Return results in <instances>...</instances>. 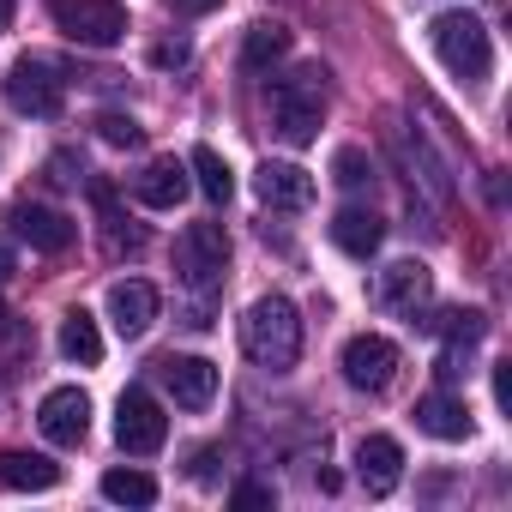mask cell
<instances>
[{
    "instance_id": "obj_4",
    "label": "cell",
    "mask_w": 512,
    "mask_h": 512,
    "mask_svg": "<svg viewBox=\"0 0 512 512\" xmlns=\"http://www.w3.org/2000/svg\"><path fill=\"white\" fill-rule=\"evenodd\" d=\"M223 272H229V235H223V223H187L175 235V278L187 290L211 296L223 284Z\"/></svg>"
},
{
    "instance_id": "obj_13",
    "label": "cell",
    "mask_w": 512,
    "mask_h": 512,
    "mask_svg": "<svg viewBox=\"0 0 512 512\" xmlns=\"http://www.w3.org/2000/svg\"><path fill=\"white\" fill-rule=\"evenodd\" d=\"M356 476H362V488H368L374 500L392 494L398 476H404V446H398L392 434H362V440H356Z\"/></svg>"
},
{
    "instance_id": "obj_33",
    "label": "cell",
    "mask_w": 512,
    "mask_h": 512,
    "mask_svg": "<svg viewBox=\"0 0 512 512\" xmlns=\"http://www.w3.org/2000/svg\"><path fill=\"white\" fill-rule=\"evenodd\" d=\"M181 61H187V49H181V43H175V49H157V67H181Z\"/></svg>"
},
{
    "instance_id": "obj_30",
    "label": "cell",
    "mask_w": 512,
    "mask_h": 512,
    "mask_svg": "<svg viewBox=\"0 0 512 512\" xmlns=\"http://www.w3.org/2000/svg\"><path fill=\"white\" fill-rule=\"evenodd\" d=\"M235 506H272V488H260V482H241V488H235Z\"/></svg>"
},
{
    "instance_id": "obj_25",
    "label": "cell",
    "mask_w": 512,
    "mask_h": 512,
    "mask_svg": "<svg viewBox=\"0 0 512 512\" xmlns=\"http://www.w3.org/2000/svg\"><path fill=\"white\" fill-rule=\"evenodd\" d=\"M103 494H109L115 506H151V500H157V482H151L145 470H109V476H103Z\"/></svg>"
},
{
    "instance_id": "obj_3",
    "label": "cell",
    "mask_w": 512,
    "mask_h": 512,
    "mask_svg": "<svg viewBox=\"0 0 512 512\" xmlns=\"http://www.w3.org/2000/svg\"><path fill=\"white\" fill-rule=\"evenodd\" d=\"M428 37H434V55H440V67H446L452 79L482 85V79L494 73V43H488V25H482V19H470V13H440V19L428 25Z\"/></svg>"
},
{
    "instance_id": "obj_18",
    "label": "cell",
    "mask_w": 512,
    "mask_h": 512,
    "mask_svg": "<svg viewBox=\"0 0 512 512\" xmlns=\"http://www.w3.org/2000/svg\"><path fill=\"white\" fill-rule=\"evenodd\" d=\"M380 241H386V223H380L374 211H362V205H344V211L332 217V247H344L350 260H374V253H380Z\"/></svg>"
},
{
    "instance_id": "obj_15",
    "label": "cell",
    "mask_w": 512,
    "mask_h": 512,
    "mask_svg": "<svg viewBox=\"0 0 512 512\" xmlns=\"http://www.w3.org/2000/svg\"><path fill=\"white\" fill-rule=\"evenodd\" d=\"M7 223H13V235H19V241H31L37 253H67V247H73V235H79L55 205H31V199H25V205H13V217H7Z\"/></svg>"
},
{
    "instance_id": "obj_1",
    "label": "cell",
    "mask_w": 512,
    "mask_h": 512,
    "mask_svg": "<svg viewBox=\"0 0 512 512\" xmlns=\"http://www.w3.org/2000/svg\"><path fill=\"white\" fill-rule=\"evenodd\" d=\"M241 350L260 368H272V374L296 368V356H302V314H296V302L290 296L247 302V314H241Z\"/></svg>"
},
{
    "instance_id": "obj_28",
    "label": "cell",
    "mask_w": 512,
    "mask_h": 512,
    "mask_svg": "<svg viewBox=\"0 0 512 512\" xmlns=\"http://www.w3.org/2000/svg\"><path fill=\"white\" fill-rule=\"evenodd\" d=\"M434 374H440L446 386H452V380H464V374H470V344H446V350H440V362H434Z\"/></svg>"
},
{
    "instance_id": "obj_9",
    "label": "cell",
    "mask_w": 512,
    "mask_h": 512,
    "mask_svg": "<svg viewBox=\"0 0 512 512\" xmlns=\"http://www.w3.org/2000/svg\"><path fill=\"white\" fill-rule=\"evenodd\" d=\"M338 362H344V380H350L356 392H386V386L398 380V344L380 338V332H356Z\"/></svg>"
},
{
    "instance_id": "obj_12",
    "label": "cell",
    "mask_w": 512,
    "mask_h": 512,
    "mask_svg": "<svg viewBox=\"0 0 512 512\" xmlns=\"http://www.w3.org/2000/svg\"><path fill=\"white\" fill-rule=\"evenodd\" d=\"M157 368H163V386L181 410H205L217 398V368L205 356H163Z\"/></svg>"
},
{
    "instance_id": "obj_31",
    "label": "cell",
    "mask_w": 512,
    "mask_h": 512,
    "mask_svg": "<svg viewBox=\"0 0 512 512\" xmlns=\"http://www.w3.org/2000/svg\"><path fill=\"white\" fill-rule=\"evenodd\" d=\"M169 7H175V13H187V19H205V13H217V7H223V0H169Z\"/></svg>"
},
{
    "instance_id": "obj_32",
    "label": "cell",
    "mask_w": 512,
    "mask_h": 512,
    "mask_svg": "<svg viewBox=\"0 0 512 512\" xmlns=\"http://www.w3.org/2000/svg\"><path fill=\"white\" fill-rule=\"evenodd\" d=\"M13 266H19V260H13V241H7V235H0V284H7V278H13Z\"/></svg>"
},
{
    "instance_id": "obj_7",
    "label": "cell",
    "mask_w": 512,
    "mask_h": 512,
    "mask_svg": "<svg viewBox=\"0 0 512 512\" xmlns=\"http://www.w3.org/2000/svg\"><path fill=\"white\" fill-rule=\"evenodd\" d=\"M392 151H398V163H404V175H410V199L422 193L428 205H452V175H446V163L434 157V145L416 133V127H404V121H392Z\"/></svg>"
},
{
    "instance_id": "obj_34",
    "label": "cell",
    "mask_w": 512,
    "mask_h": 512,
    "mask_svg": "<svg viewBox=\"0 0 512 512\" xmlns=\"http://www.w3.org/2000/svg\"><path fill=\"white\" fill-rule=\"evenodd\" d=\"M0 31H13V0H0Z\"/></svg>"
},
{
    "instance_id": "obj_23",
    "label": "cell",
    "mask_w": 512,
    "mask_h": 512,
    "mask_svg": "<svg viewBox=\"0 0 512 512\" xmlns=\"http://www.w3.org/2000/svg\"><path fill=\"white\" fill-rule=\"evenodd\" d=\"M434 338H446V344H482L488 338V314L482 308H446V314H434V320H422Z\"/></svg>"
},
{
    "instance_id": "obj_8",
    "label": "cell",
    "mask_w": 512,
    "mask_h": 512,
    "mask_svg": "<svg viewBox=\"0 0 512 512\" xmlns=\"http://www.w3.org/2000/svg\"><path fill=\"white\" fill-rule=\"evenodd\" d=\"M115 440H121V452H133V458H151V452L169 440V416H163V404H157L145 386H127V392H121V404H115Z\"/></svg>"
},
{
    "instance_id": "obj_10",
    "label": "cell",
    "mask_w": 512,
    "mask_h": 512,
    "mask_svg": "<svg viewBox=\"0 0 512 512\" xmlns=\"http://www.w3.org/2000/svg\"><path fill=\"white\" fill-rule=\"evenodd\" d=\"M37 428H43L49 446H85V434H91V398L79 386H55L37 404Z\"/></svg>"
},
{
    "instance_id": "obj_27",
    "label": "cell",
    "mask_w": 512,
    "mask_h": 512,
    "mask_svg": "<svg viewBox=\"0 0 512 512\" xmlns=\"http://www.w3.org/2000/svg\"><path fill=\"white\" fill-rule=\"evenodd\" d=\"M332 181H338V187H368V181H374V163H368V151L344 145V151L332 157Z\"/></svg>"
},
{
    "instance_id": "obj_5",
    "label": "cell",
    "mask_w": 512,
    "mask_h": 512,
    "mask_svg": "<svg viewBox=\"0 0 512 512\" xmlns=\"http://www.w3.org/2000/svg\"><path fill=\"white\" fill-rule=\"evenodd\" d=\"M0 97H7L13 115H37V121H55L61 103H67V79L43 61V55H25L7 67V79H0Z\"/></svg>"
},
{
    "instance_id": "obj_29",
    "label": "cell",
    "mask_w": 512,
    "mask_h": 512,
    "mask_svg": "<svg viewBox=\"0 0 512 512\" xmlns=\"http://www.w3.org/2000/svg\"><path fill=\"white\" fill-rule=\"evenodd\" d=\"M73 169H79V157H73V151H61V157H49V187H73V181H79Z\"/></svg>"
},
{
    "instance_id": "obj_2",
    "label": "cell",
    "mask_w": 512,
    "mask_h": 512,
    "mask_svg": "<svg viewBox=\"0 0 512 512\" xmlns=\"http://www.w3.org/2000/svg\"><path fill=\"white\" fill-rule=\"evenodd\" d=\"M326 121V67H296L272 85V127L284 145H314Z\"/></svg>"
},
{
    "instance_id": "obj_6",
    "label": "cell",
    "mask_w": 512,
    "mask_h": 512,
    "mask_svg": "<svg viewBox=\"0 0 512 512\" xmlns=\"http://www.w3.org/2000/svg\"><path fill=\"white\" fill-rule=\"evenodd\" d=\"M49 19L79 49H115L127 37V7L121 0H49Z\"/></svg>"
},
{
    "instance_id": "obj_19",
    "label": "cell",
    "mask_w": 512,
    "mask_h": 512,
    "mask_svg": "<svg viewBox=\"0 0 512 512\" xmlns=\"http://www.w3.org/2000/svg\"><path fill=\"white\" fill-rule=\"evenodd\" d=\"M416 428L428 434V440H470V410L458 404V398H446V392H428V398H416Z\"/></svg>"
},
{
    "instance_id": "obj_21",
    "label": "cell",
    "mask_w": 512,
    "mask_h": 512,
    "mask_svg": "<svg viewBox=\"0 0 512 512\" xmlns=\"http://www.w3.org/2000/svg\"><path fill=\"white\" fill-rule=\"evenodd\" d=\"M61 356L79 362V368H97V362H103V332H97V320H91L85 308H73V314L61 320Z\"/></svg>"
},
{
    "instance_id": "obj_17",
    "label": "cell",
    "mask_w": 512,
    "mask_h": 512,
    "mask_svg": "<svg viewBox=\"0 0 512 512\" xmlns=\"http://www.w3.org/2000/svg\"><path fill=\"white\" fill-rule=\"evenodd\" d=\"M109 320H115V332H121V338H145V332H151V320H157V290H151L145 278L115 284V290H109Z\"/></svg>"
},
{
    "instance_id": "obj_20",
    "label": "cell",
    "mask_w": 512,
    "mask_h": 512,
    "mask_svg": "<svg viewBox=\"0 0 512 512\" xmlns=\"http://www.w3.org/2000/svg\"><path fill=\"white\" fill-rule=\"evenodd\" d=\"M61 482V464L43 458V452H0V488L13 494H43Z\"/></svg>"
},
{
    "instance_id": "obj_22",
    "label": "cell",
    "mask_w": 512,
    "mask_h": 512,
    "mask_svg": "<svg viewBox=\"0 0 512 512\" xmlns=\"http://www.w3.org/2000/svg\"><path fill=\"white\" fill-rule=\"evenodd\" d=\"M187 175H193V187H199L211 205H229V193H235V169H229V163H223L211 145H199V151H193Z\"/></svg>"
},
{
    "instance_id": "obj_26",
    "label": "cell",
    "mask_w": 512,
    "mask_h": 512,
    "mask_svg": "<svg viewBox=\"0 0 512 512\" xmlns=\"http://www.w3.org/2000/svg\"><path fill=\"white\" fill-rule=\"evenodd\" d=\"M97 139L115 145V151H139V145H145V127H139L133 115H121V109H103V115H97Z\"/></svg>"
},
{
    "instance_id": "obj_14",
    "label": "cell",
    "mask_w": 512,
    "mask_h": 512,
    "mask_svg": "<svg viewBox=\"0 0 512 512\" xmlns=\"http://www.w3.org/2000/svg\"><path fill=\"white\" fill-rule=\"evenodd\" d=\"M253 193H260L272 211H308V205H314V175H308L302 163H260Z\"/></svg>"
},
{
    "instance_id": "obj_24",
    "label": "cell",
    "mask_w": 512,
    "mask_h": 512,
    "mask_svg": "<svg viewBox=\"0 0 512 512\" xmlns=\"http://www.w3.org/2000/svg\"><path fill=\"white\" fill-rule=\"evenodd\" d=\"M284 55H290V31L284 25H253L247 43H241V67H253V73L272 67V61H284Z\"/></svg>"
},
{
    "instance_id": "obj_16",
    "label": "cell",
    "mask_w": 512,
    "mask_h": 512,
    "mask_svg": "<svg viewBox=\"0 0 512 512\" xmlns=\"http://www.w3.org/2000/svg\"><path fill=\"white\" fill-rule=\"evenodd\" d=\"M187 163H175V157H151L139 175H133V199L139 205H151V211H175L181 199H187Z\"/></svg>"
},
{
    "instance_id": "obj_11",
    "label": "cell",
    "mask_w": 512,
    "mask_h": 512,
    "mask_svg": "<svg viewBox=\"0 0 512 512\" xmlns=\"http://www.w3.org/2000/svg\"><path fill=\"white\" fill-rule=\"evenodd\" d=\"M428 296H434V272H428L422 260H398V266H386L380 284H374V302H380L386 314H404V320H416V314L428 308Z\"/></svg>"
}]
</instances>
